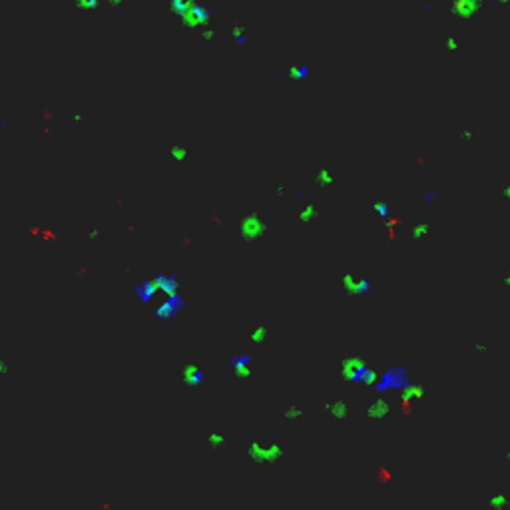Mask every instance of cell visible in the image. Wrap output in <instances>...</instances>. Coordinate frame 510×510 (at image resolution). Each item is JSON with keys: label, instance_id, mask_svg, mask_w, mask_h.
<instances>
[{"label": "cell", "instance_id": "cell-1", "mask_svg": "<svg viewBox=\"0 0 510 510\" xmlns=\"http://www.w3.org/2000/svg\"><path fill=\"white\" fill-rule=\"evenodd\" d=\"M281 452H283V448L277 443H271V444L255 443L251 444V448H249V455L257 462H275L277 459H281Z\"/></svg>", "mask_w": 510, "mask_h": 510}, {"label": "cell", "instance_id": "cell-2", "mask_svg": "<svg viewBox=\"0 0 510 510\" xmlns=\"http://www.w3.org/2000/svg\"><path fill=\"white\" fill-rule=\"evenodd\" d=\"M343 371L351 381H359L363 385H369V383H373L377 379V375L373 371H369L361 361H345Z\"/></svg>", "mask_w": 510, "mask_h": 510}, {"label": "cell", "instance_id": "cell-3", "mask_svg": "<svg viewBox=\"0 0 510 510\" xmlns=\"http://www.w3.org/2000/svg\"><path fill=\"white\" fill-rule=\"evenodd\" d=\"M486 504H488L493 510H502L506 504H508V496H506L504 493H496V494H493V496H488V498H486Z\"/></svg>", "mask_w": 510, "mask_h": 510}, {"label": "cell", "instance_id": "cell-4", "mask_svg": "<svg viewBox=\"0 0 510 510\" xmlns=\"http://www.w3.org/2000/svg\"><path fill=\"white\" fill-rule=\"evenodd\" d=\"M233 371L235 373H239V375H247L249 373V357H237V359H233Z\"/></svg>", "mask_w": 510, "mask_h": 510}, {"label": "cell", "instance_id": "cell-5", "mask_svg": "<svg viewBox=\"0 0 510 510\" xmlns=\"http://www.w3.org/2000/svg\"><path fill=\"white\" fill-rule=\"evenodd\" d=\"M225 441V437H221V435H215V437H212V444H221Z\"/></svg>", "mask_w": 510, "mask_h": 510}, {"label": "cell", "instance_id": "cell-6", "mask_svg": "<svg viewBox=\"0 0 510 510\" xmlns=\"http://www.w3.org/2000/svg\"><path fill=\"white\" fill-rule=\"evenodd\" d=\"M255 341H261V339H265V329H257V333H255V337H253Z\"/></svg>", "mask_w": 510, "mask_h": 510}, {"label": "cell", "instance_id": "cell-7", "mask_svg": "<svg viewBox=\"0 0 510 510\" xmlns=\"http://www.w3.org/2000/svg\"><path fill=\"white\" fill-rule=\"evenodd\" d=\"M508 462H510V452H508Z\"/></svg>", "mask_w": 510, "mask_h": 510}]
</instances>
